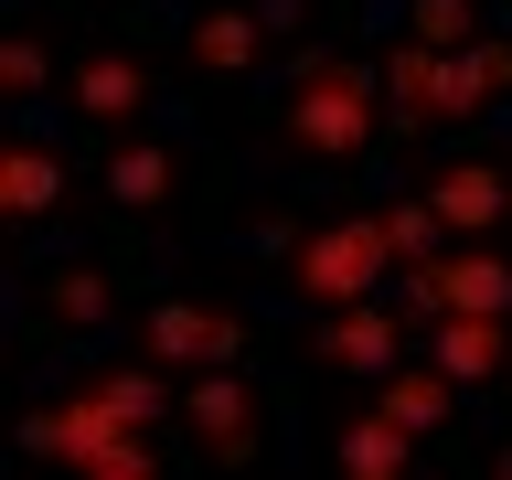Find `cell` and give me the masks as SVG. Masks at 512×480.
Instances as JSON below:
<instances>
[{"label":"cell","mask_w":512,"mask_h":480,"mask_svg":"<svg viewBox=\"0 0 512 480\" xmlns=\"http://www.w3.org/2000/svg\"><path fill=\"white\" fill-rule=\"evenodd\" d=\"M384 235H395V256H406V267H416V256H438V246H448V224H438V203H427V182L384 203Z\"/></svg>","instance_id":"18"},{"label":"cell","mask_w":512,"mask_h":480,"mask_svg":"<svg viewBox=\"0 0 512 480\" xmlns=\"http://www.w3.org/2000/svg\"><path fill=\"white\" fill-rule=\"evenodd\" d=\"M256 54H267V11H235V0L192 11V64L203 75H256Z\"/></svg>","instance_id":"13"},{"label":"cell","mask_w":512,"mask_h":480,"mask_svg":"<svg viewBox=\"0 0 512 480\" xmlns=\"http://www.w3.org/2000/svg\"><path fill=\"white\" fill-rule=\"evenodd\" d=\"M0 86H11V96H43V86H54V54H43V32H11V43H0Z\"/></svg>","instance_id":"20"},{"label":"cell","mask_w":512,"mask_h":480,"mask_svg":"<svg viewBox=\"0 0 512 480\" xmlns=\"http://www.w3.org/2000/svg\"><path fill=\"white\" fill-rule=\"evenodd\" d=\"M43 310H54L64 331H96V320L118 310V288H107V267H54V278H43Z\"/></svg>","instance_id":"17"},{"label":"cell","mask_w":512,"mask_h":480,"mask_svg":"<svg viewBox=\"0 0 512 480\" xmlns=\"http://www.w3.org/2000/svg\"><path fill=\"white\" fill-rule=\"evenodd\" d=\"M384 107H395V128H470L480 107H491V86H480L470 54H438V43H395L384 54Z\"/></svg>","instance_id":"4"},{"label":"cell","mask_w":512,"mask_h":480,"mask_svg":"<svg viewBox=\"0 0 512 480\" xmlns=\"http://www.w3.org/2000/svg\"><path fill=\"white\" fill-rule=\"evenodd\" d=\"M171 192H182V150H171V139H128V150L107 160V203H128V214H150Z\"/></svg>","instance_id":"15"},{"label":"cell","mask_w":512,"mask_h":480,"mask_svg":"<svg viewBox=\"0 0 512 480\" xmlns=\"http://www.w3.org/2000/svg\"><path fill=\"white\" fill-rule=\"evenodd\" d=\"M459 54L480 64V86H491V96H512V43H491V32H480V43H459Z\"/></svg>","instance_id":"21"},{"label":"cell","mask_w":512,"mask_h":480,"mask_svg":"<svg viewBox=\"0 0 512 480\" xmlns=\"http://www.w3.org/2000/svg\"><path fill=\"white\" fill-rule=\"evenodd\" d=\"M310 363H331V374H395L406 363V320L395 310H374V299H342V310H320V331H310Z\"/></svg>","instance_id":"7"},{"label":"cell","mask_w":512,"mask_h":480,"mask_svg":"<svg viewBox=\"0 0 512 480\" xmlns=\"http://www.w3.org/2000/svg\"><path fill=\"white\" fill-rule=\"evenodd\" d=\"M406 32H416V43H438V54H459V43H480V11H470V0H416Z\"/></svg>","instance_id":"19"},{"label":"cell","mask_w":512,"mask_h":480,"mask_svg":"<svg viewBox=\"0 0 512 480\" xmlns=\"http://www.w3.org/2000/svg\"><path fill=\"white\" fill-rule=\"evenodd\" d=\"M139 342H150V363H235L246 352V320L224 310V299H150Z\"/></svg>","instance_id":"8"},{"label":"cell","mask_w":512,"mask_h":480,"mask_svg":"<svg viewBox=\"0 0 512 480\" xmlns=\"http://www.w3.org/2000/svg\"><path fill=\"white\" fill-rule=\"evenodd\" d=\"M491 480H512V438H502V448H491Z\"/></svg>","instance_id":"22"},{"label":"cell","mask_w":512,"mask_h":480,"mask_svg":"<svg viewBox=\"0 0 512 480\" xmlns=\"http://www.w3.org/2000/svg\"><path fill=\"white\" fill-rule=\"evenodd\" d=\"M416 427L406 416H384V406H363V416H342V438H331V459H342V480H406L416 470Z\"/></svg>","instance_id":"12"},{"label":"cell","mask_w":512,"mask_h":480,"mask_svg":"<svg viewBox=\"0 0 512 480\" xmlns=\"http://www.w3.org/2000/svg\"><path fill=\"white\" fill-rule=\"evenodd\" d=\"M406 256L384 235V214H342V224H310L299 246H288V288L310 299V310H342V299H374Z\"/></svg>","instance_id":"3"},{"label":"cell","mask_w":512,"mask_h":480,"mask_svg":"<svg viewBox=\"0 0 512 480\" xmlns=\"http://www.w3.org/2000/svg\"><path fill=\"white\" fill-rule=\"evenodd\" d=\"M406 310L416 320H438V310H502L512 320V267L480 246V235H459V246H438V256L406 267Z\"/></svg>","instance_id":"6"},{"label":"cell","mask_w":512,"mask_h":480,"mask_svg":"<svg viewBox=\"0 0 512 480\" xmlns=\"http://www.w3.org/2000/svg\"><path fill=\"white\" fill-rule=\"evenodd\" d=\"M384 118H395L384 107V64H331L320 54L288 86V150H310V160H363Z\"/></svg>","instance_id":"2"},{"label":"cell","mask_w":512,"mask_h":480,"mask_svg":"<svg viewBox=\"0 0 512 480\" xmlns=\"http://www.w3.org/2000/svg\"><path fill=\"white\" fill-rule=\"evenodd\" d=\"M427 203H438L448 235H491L512 214V171L502 160H448V171H427Z\"/></svg>","instance_id":"10"},{"label":"cell","mask_w":512,"mask_h":480,"mask_svg":"<svg viewBox=\"0 0 512 480\" xmlns=\"http://www.w3.org/2000/svg\"><path fill=\"white\" fill-rule=\"evenodd\" d=\"M64 107H75L86 128H128L139 107H150V64H139V54H75Z\"/></svg>","instance_id":"9"},{"label":"cell","mask_w":512,"mask_h":480,"mask_svg":"<svg viewBox=\"0 0 512 480\" xmlns=\"http://www.w3.org/2000/svg\"><path fill=\"white\" fill-rule=\"evenodd\" d=\"M182 416H192V448H203L214 470H246L256 438H267V395H256L235 363H203V374H192V395H182Z\"/></svg>","instance_id":"5"},{"label":"cell","mask_w":512,"mask_h":480,"mask_svg":"<svg viewBox=\"0 0 512 480\" xmlns=\"http://www.w3.org/2000/svg\"><path fill=\"white\" fill-rule=\"evenodd\" d=\"M54 203H64V160L43 150V139H22V150L0 160V214L32 224V214H54Z\"/></svg>","instance_id":"16"},{"label":"cell","mask_w":512,"mask_h":480,"mask_svg":"<svg viewBox=\"0 0 512 480\" xmlns=\"http://www.w3.org/2000/svg\"><path fill=\"white\" fill-rule=\"evenodd\" d=\"M502 374H512V363H502Z\"/></svg>","instance_id":"23"},{"label":"cell","mask_w":512,"mask_h":480,"mask_svg":"<svg viewBox=\"0 0 512 480\" xmlns=\"http://www.w3.org/2000/svg\"><path fill=\"white\" fill-rule=\"evenodd\" d=\"M160 416H171V384L139 374V363H107V374H86L64 406H32L22 448L32 459H64V470H86V480H150L160 470V448H150Z\"/></svg>","instance_id":"1"},{"label":"cell","mask_w":512,"mask_h":480,"mask_svg":"<svg viewBox=\"0 0 512 480\" xmlns=\"http://www.w3.org/2000/svg\"><path fill=\"white\" fill-rule=\"evenodd\" d=\"M427 363H448L459 384H491L512 363V320L502 310H438L427 320Z\"/></svg>","instance_id":"11"},{"label":"cell","mask_w":512,"mask_h":480,"mask_svg":"<svg viewBox=\"0 0 512 480\" xmlns=\"http://www.w3.org/2000/svg\"><path fill=\"white\" fill-rule=\"evenodd\" d=\"M374 406L406 416L416 438H438L448 406H459V374H448V363H395V374H374Z\"/></svg>","instance_id":"14"}]
</instances>
